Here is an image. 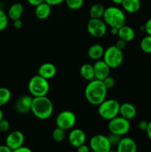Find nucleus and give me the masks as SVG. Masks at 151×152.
<instances>
[{
	"mask_svg": "<svg viewBox=\"0 0 151 152\" xmlns=\"http://www.w3.org/2000/svg\"><path fill=\"white\" fill-rule=\"evenodd\" d=\"M107 89L102 80L89 81L84 88V96L87 102L93 105H99L107 98Z\"/></svg>",
	"mask_w": 151,
	"mask_h": 152,
	"instance_id": "1",
	"label": "nucleus"
},
{
	"mask_svg": "<svg viewBox=\"0 0 151 152\" xmlns=\"http://www.w3.org/2000/svg\"><path fill=\"white\" fill-rule=\"evenodd\" d=\"M30 111L38 120H47L53 114V104L47 96L33 97Z\"/></svg>",
	"mask_w": 151,
	"mask_h": 152,
	"instance_id": "2",
	"label": "nucleus"
},
{
	"mask_svg": "<svg viewBox=\"0 0 151 152\" xmlns=\"http://www.w3.org/2000/svg\"><path fill=\"white\" fill-rule=\"evenodd\" d=\"M102 19L107 25L118 29L125 25L126 22L125 13L116 6H110L105 8Z\"/></svg>",
	"mask_w": 151,
	"mask_h": 152,
	"instance_id": "3",
	"label": "nucleus"
},
{
	"mask_svg": "<svg viewBox=\"0 0 151 152\" xmlns=\"http://www.w3.org/2000/svg\"><path fill=\"white\" fill-rule=\"evenodd\" d=\"M50 90L48 80L38 74L33 76L28 82V91L33 97L47 96Z\"/></svg>",
	"mask_w": 151,
	"mask_h": 152,
	"instance_id": "4",
	"label": "nucleus"
},
{
	"mask_svg": "<svg viewBox=\"0 0 151 152\" xmlns=\"http://www.w3.org/2000/svg\"><path fill=\"white\" fill-rule=\"evenodd\" d=\"M98 106L99 116L105 120L109 121L119 114L120 103L115 99H105Z\"/></svg>",
	"mask_w": 151,
	"mask_h": 152,
	"instance_id": "5",
	"label": "nucleus"
},
{
	"mask_svg": "<svg viewBox=\"0 0 151 152\" xmlns=\"http://www.w3.org/2000/svg\"><path fill=\"white\" fill-rule=\"evenodd\" d=\"M102 59L110 68H116L119 67L124 61L123 51L117 48L115 45L110 46L105 50Z\"/></svg>",
	"mask_w": 151,
	"mask_h": 152,
	"instance_id": "6",
	"label": "nucleus"
},
{
	"mask_svg": "<svg viewBox=\"0 0 151 152\" xmlns=\"http://www.w3.org/2000/svg\"><path fill=\"white\" fill-rule=\"evenodd\" d=\"M107 128L110 133L115 134L122 137L127 134L130 131V120H127L121 116H117L115 118L109 120Z\"/></svg>",
	"mask_w": 151,
	"mask_h": 152,
	"instance_id": "7",
	"label": "nucleus"
},
{
	"mask_svg": "<svg viewBox=\"0 0 151 152\" xmlns=\"http://www.w3.org/2000/svg\"><path fill=\"white\" fill-rule=\"evenodd\" d=\"M76 123V116L70 111H62L56 116V124L57 127L65 131L72 129Z\"/></svg>",
	"mask_w": 151,
	"mask_h": 152,
	"instance_id": "8",
	"label": "nucleus"
},
{
	"mask_svg": "<svg viewBox=\"0 0 151 152\" xmlns=\"http://www.w3.org/2000/svg\"><path fill=\"white\" fill-rule=\"evenodd\" d=\"M89 146L93 152H108L112 147L107 137L103 134L93 135L90 140Z\"/></svg>",
	"mask_w": 151,
	"mask_h": 152,
	"instance_id": "9",
	"label": "nucleus"
},
{
	"mask_svg": "<svg viewBox=\"0 0 151 152\" xmlns=\"http://www.w3.org/2000/svg\"><path fill=\"white\" fill-rule=\"evenodd\" d=\"M87 29L92 37L101 38L106 34L107 31V25L103 19L90 18L87 22Z\"/></svg>",
	"mask_w": 151,
	"mask_h": 152,
	"instance_id": "10",
	"label": "nucleus"
},
{
	"mask_svg": "<svg viewBox=\"0 0 151 152\" xmlns=\"http://www.w3.org/2000/svg\"><path fill=\"white\" fill-rule=\"evenodd\" d=\"M25 142V135L20 131H13L10 132L5 139V145L10 149H16L22 146Z\"/></svg>",
	"mask_w": 151,
	"mask_h": 152,
	"instance_id": "11",
	"label": "nucleus"
},
{
	"mask_svg": "<svg viewBox=\"0 0 151 152\" xmlns=\"http://www.w3.org/2000/svg\"><path fill=\"white\" fill-rule=\"evenodd\" d=\"M87 136L85 132L80 129H73L70 132L68 135V141L74 148H78L85 143Z\"/></svg>",
	"mask_w": 151,
	"mask_h": 152,
	"instance_id": "12",
	"label": "nucleus"
},
{
	"mask_svg": "<svg viewBox=\"0 0 151 152\" xmlns=\"http://www.w3.org/2000/svg\"><path fill=\"white\" fill-rule=\"evenodd\" d=\"M93 69H94L95 79L104 80L106 77L110 76L111 68L103 59H99L96 61V62L93 64Z\"/></svg>",
	"mask_w": 151,
	"mask_h": 152,
	"instance_id": "13",
	"label": "nucleus"
},
{
	"mask_svg": "<svg viewBox=\"0 0 151 152\" xmlns=\"http://www.w3.org/2000/svg\"><path fill=\"white\" fill-rule=\"evenodd\" d=\"M33 99V97L32 96L28 95H25L19 97L15 103V108L16 111L20 114H26L28 111H30Z\"/></svg>",
	"mask_w": 151,
	"mask_h": 152,
	"instance_id": "14",
	"label": "nucleus"
},
{
	"mask_svg": "<svg viewBox=\"0 0 151 152\" xmlns=\"http://www.w3.org/2000/svg\"><path fill=\"white\" fill-rule=\"evenodd\" d=\"M116 152H137L136 142L131 137H122L117 145Z\"/></svg>",
	"mask_w": 151,
	"mask_h": 152,
	"instance_id": "15",
	"label": "nucleus"
},
{
	"mask_svg": "<svg viewBox=\"0 0 151 152\" xmlns=\"http://www.w3.org/2000/svg\"><path fill=\"white\" fill-rule=\"evenodd\" d=\"M137 110L135 105L130 102H124L120 104L119 115L128 120H131L136 117Z\"/></svg>",
	"mask_w": 151,
	"mask_h": 152,
	"instance_id": "16",
	"label": "nucleus"
},
{
	"mask_svg": "<svg viewBox=\"0 0 151 152\" xmlns=\"http://www.w3.org/2000/svg\"><path fill=\"white\" fill-rule=\"evenodd\" d=\"M56 74V68L51 62H45L41 64L38 69V74L47 80H50L55 77Z\"/></svg>",
	"mask_w": 151,
	"mask_h": 152,
	"instance_id": "17",
	"label": "nucleus"
},
{
	"mask_svg": "<svg viewBox=\"0 0 151 152\" xmlns=\"http://www.w3.org/2000/svg\"><path fill=\"white\" fill-rule=\"evenodd\" d=\"M34 12L37 19L44 20L47 19L51 13V6L44 1L38 5L36 6Z\"/></svg>",
	"mask_w": 151,
	"mask_h": 152,
	"instance_id": "18",
	"label": "nucleus"
},
{
	"mask_svg": "<svg viewBox=\"0 0 151 152\" xmlns=\"http://www.w3.org/2000/svg\"><path fill=\"white\" fill-rule=\"evenodd\" d=\"M24 11V7L20 2L13 3L10 6L7 10V16L12 21L21 19Z\"/></svg>",
	"mask_w": 151,
	"mask_h": 152,
	"instance_id": "19",
	"label": "nucleus"
},
{
	"mask_svg": "<svg viewBox=\"0 0 151 152\" xmlns=\"http://www.w3.org/2000/svg\"><path fill=\"white\" fill-rule=\"evenodd\" d=\"M105 48L100 44H93L90 46L87 50V55L92 60L97 61L103 57Z\"/></svg>",
	"mask_w": 151,
	"mask_h": 152,
	"instance_id": "20",
	"label": "nucleus"
},
{
	"mask_svg": "<svg viewBox=\"0 0 151 152\" xmlns=\"http://www.w3.org/2000/svg\"><path fill=\"white\" fill-rule=\"evenodd\" d=\"M135 31L130 26L123 25L120 28H118V39L125 41L126 42H131L135 38Z\"/></svg>",
	"mask_w": 151,
	"mask_h": 152,
	"instance_id": "21",
	"label": "nucleus"
},
{
	"mask_svg": "<svg viewBox=\"0 0 151 152\" xmlns=\"http://www.w3.org/2000/svg\"><path fill=\"white\" fill-rule=\"evenodd\" d=\"M121 6L127 13H136L140 10L142 4L140 0H123Z\"/></svg>",
	"mask_w": 151,
	"mask_h": 152,
	"instance_id": "22",
	"label": "nucleus"
},
{
	"mask_svg": "<svg viewBox=\"0 0 151 152\" xmlns=\"http://www.w3.org/2000/svg\"><path fill=\"white\" fill-rule=\"evenodd\" d=\"M80 74L81 77L87 81H91L94 80L95 75L93 65L89 63L83 64L80 68Z\"/></svg>",
	"mask_w": 151,
	"mask_h": 152,
	"instance_id": "23",
	"label": "nucleus"
},
{
	"mask_svg": "<svg viewBox=\"0 0 151 152\" xmlns=\"http://www.w3.org/2000/svg\"><path fill=\"white\" fill-rule=\"evenodd\" d=\"M105 7L101 3H96L90 7L89 14L92 19H102L105 13Z\"/></svg>",
	"mask_w": 151,
	"mask_h": 152,
	"instance_id": "24",
	"label": "nucleus"
},
{
	"mask_svg": "<svg viewBox=\"0 0 151 152\" xmlns=\"http://www.w3.org/2000/svg\"><path fill=\"white\" fill-rule=\"evenodd\" d=\"M11 98V92L7 88L0 87V108L6 105Z\"/></svg>",
	"mask_w": 151,
	"mask_h": 152,
	"instance_id": "25",
	"label": "nucleus"
},
{
	"mask_svg": "<svg viewBox=\"0 0 151 152\" xmlns=\"http://www.w3.org/2000/svg\"><path fill=\"white\" fill-rule=\"evenodd\" d=\"M66 131L56 126L52 132V138L56 142H61L65 140L66 136Z\"/></svg>",
	"mask_w": 151,
	"mask_h": 152,
	"instance_id": "26",
	"label": "nucleus"
},
{
	"mask_svg": "<svg viewBox=\"0 0 151 152\" xmlns=\"http://www.w3.org/2000/svg\"><path fill=\"white\" fill-rule=\"evenodd\" d=\"M140 48L145 53L151 54V35H147L141 40Z\"/></svg>",
	"mask_w": 151,
	"mask_h": 152,
	"instance_id": "27",
	"label": "nucleus"
},
{
	"mask_svg": "<svg viewBox=\"0 0 151 152\" xmlns=\"http://www.w3.org/2000/svg\"><path fill=\"white\" fill-rule=\"evenodd\" d=\"M67 7L73 10H78L83 6L84 0H65Z\"/></svg>",
	"mask_w": 151,
	"mask_h": 152,
	"instance_id": "28",
	"label": "nucleus"
},
{
	"mask_svg": "<svg viewBox=\"0 0 151 152\" xmlns=\"http://www.w3.org/2000/svg\"><path fill=\"white\" fill-rule=\"evenodd\" d=\"M8 16L3 10L0 9V31H2L7 28L8 25Z\"/></svg>",
	"mask_w": 151,
	"mask_h": 152,
	"instance_id": "29",
	"label": "nucleus"
},
{
	"mask_svg": "<svg viewBox=\"0 0 151 152\" xmlns=\"http://www.w3.org/2000/svg\"><path fill=\"white\" fill-rule=\"evenodd\" d=\"M107 137L108 140H109L111 146H117L118 144L119 143V142L121 141L122 137L119 136V135H117L115 134L110 133L108 134Z\"/></svg>",
	"mask_w": 151,
	"mask_h": 152,
	"instance_id": "30",
	"label": "nucleus"
},
{
	"mask_svg": "<svg viewBox=\"0 0 151 152\" xmlns=\"http://www.w3.org/2000/svg\"><path fill=\"white\" fill-rule=\"evenodd\" d=\"M102 81H103L104 84H105V87L107 88V90L108 89H110L112 88H113L115 84V79L113 77H111V76H108L107 77H106V78L104 80H102Z\"/></svg>",
	"mask_w": 151,
	"mask_h": 152,
	"instance_id": "31",
	"label": "nucleus"
},
{
	"mask_svg": "<svg viewBox=\"0 0 151 152\" xmlns=\"http://www.w3.org/2000/svg\"><path fill=\"white\" fill-rule=\"evenodd\" d=\"M10 123L7 120H4V118L0 121V132L5 133L10 130Z\"/></svg>",
	"mask_w": 151,
	"mask_h": 152,
	"instance_id": "32",
	"label": "nucleus"
},
{
	"mask_svg": "<svg viewBox=\"0 0 151 152\" xmlns=\"http://www.w3.org/2000/svg\"><path fill=\"white\" fill-rule=\"evenodd\" d=\"M126 45H127V42H126L125 41L118 39V40H117L116 42H115V46L117 48H118L119 50H122L123 51V50L126 48Z\"/></svg>",
	"mask_w": 151,
	"mask_h": 152,
	"instance_id": "33",
	"label": "nucleus"
},
{
	"mask_svg": "<svg viewBox=\"0 0 151 152\" xmlns=\"http://www.w3.org/2000/svg\"><path fill=\"white\" fill-rule=\"evenodd\" d=\"M148 123H149V122H147V120H141L139 124H138V128H139V130L146 132L147 129Z\"/></svg>",
	"mask_w": 151,
	"mask_h": 152,
	"instance_id": "34",
	"label": "nucleus"
},
{
	"mask_svg": "<svg viewBox=\"0 0 151 152\" xmlns=\"http://www.w3.org/2000/svg\"><path fill=\"white\" fill-rule=\"evenodd\" d=\"M144 25V32H146L147 35H151V18H150Z\"/></svg>",
	"mask_w": 151,
	"mask_h": 152,
	"instance_id": "35",
	"label": "nucleus"
},
{
	"mask_svg": "<svg viewBox=\"0 0 151 152\" xmlns=\"http://www.w3.org/2000/svg\"><path fill=\"white\" fill-rule=\"evenodd\" d=\"M44 1L48 4H50L51 7H53V6L59 5L62 3H63L65 0H44Z\"/></svg>",
	"mask_w": 151,
	"mask_h": 152,
	"instance_id": "36",
	"label": "nucleus"
},
{
	"mask_svg": "<svg viewBox=\"0 0 151 152\" xmlns=\"http://www.w3.org/2000/svg\"><path fill=\"white\" fill-rule=\"evenodd\" d=\"M77 148V152H90V148L89 145H86L85 143L78 146Z\"/></svg>",
	"mask_w": 151,
	"mask_h": 152,
	"instance_id": "37",
	"label": "nucleus"
},
{
	"mask_svg": "<svg viewBox=\"0 0 151 152\" xmlns=\"http://www.w3.org/2000/svg\"><path fill=\"white\" fill-rule=\"evenodd\" d=\"M13 28L16 30H19L22 28L23 26V22L21 20V19H16V20L13 21Z\"/></svg>",
	"mask_w": 151,
	"mask_h": 152,
	"instance_id": "38",
	"label": "nucleus"
},
{
	"mask_svg": "<svg viewBox=\"0 0 151 152\" xmlns=\"http://www.w3.org/2000/svg\"><path fill=\"white\" fill-rule=\"evenodd\" d=\"M12 152H33V151L30 148H28V147L22 145V146L19 147V148H16V149L13 150Z\"/></svg>",
	"mask_w": 151,
	"mask_h": 152,
	"instance_id": "39",
	"label": "nucleus"
},
{
	"mask_svg": "<svg viewBox=\"0 0 151 152\" xmlns=\"http://www.w3.org/2000/svg\"><path fill=\"white\" fill-rule=\"evenodd\" d=\"M27 1H28V4H30V5L32 6H34V7H36V6L38 5V4H40L41 3L44 2V0H26Z\"/></svg>",
	"mask_w": 151,
	"mask_h": 152,
	"instance_id": "40",
	"label": "nucleus"
},
{
	"mask_svg": "<svg viewBox=\"0 0 151 152\" xmlns=\"http://www.w3.org/2000/svg\"><path fill=\"white\" fill-rule=\"evenodd\" d=\"M0 152H12V150L6 145H0Z\"/></svg>",
	"mask_w": 151,
	"mask_h": 152,
	"instance_id": "41",
	"label": "nucleus"
},
{
	"mask_svg": "<svg viewBox=\"0 0 151 152\" xmlns=\"http://www.w3.org/2000/svg\"><path fill=\"white\" fill-rule=\"evenodd\" d=\"M146 133L147 135L148 138L150 139V140L151 141V121L149 122L148 123V126H147V129L146 130Z\"/></svg>",
	"mask_w": 151,
	"mask_h": 152,
	"instance_id": "42",
	"label": "nucleus"
},
{
	"mask_svg": "<svg viewBox=\"0 0 151 152\" xmlns=\"http://www.w3.org/2000/svg\"><path fill=\"white\" fill-rule=\"evenodd\" d=\"M118 29L116 28H110V34L113 36L118 35Z\"/></svg>",
	"mask_w": 151,
	"mask_h": 152,
	"instance_id": "43",
	"label": "nucleus"
},
{
	"mask_svg": "<svg viewBox=\"0 0 151 152\" xmlns=\"http://www.w3.org/2000/svg\"><path fill=\"white\" fill-rule=\"evenodd\" d=\"M112 1L113 4H116V5H119V4L121 5V4L123 2V0H112Z\"/></svg>",
	"mask_w": 151,
	"mask_h": 152,
	"instance_id": "44",
	"label": "nucleus"
},
{
	"mask_svg": "<svg viewBox=\"0 0 151 152\" xmlns=\"http://www.w3.org/2000/svg\"><path fill=\"white\" fill-rule=\"evenodd\" d=\"M3 117H4V114H3V112H2V111H1V108H0V121L2 120Z\"/></svg>",
	"mask_w": 151,
	"mask_h": 152,
	"instance_id": "45",
	"label": "nucleus"
},
{
	"mask_svg": "<svg viewBox=\"0 0 151 152\" xmlns=\"http://www.w3.org/2000/svg\"><path fill=\"white\" fill-rule=\"evenodd\" d=\"M108 152H116V151H113V150H110Z\"/></svg>",
	"mask_w": 151,
	"mask_h": 152,
	"instance_id": "46",
	"label": "nucleus"
},
{
	"mask_svg": "<svg viewBox=\"0 0 151 152\" xmlns=\"http://www.w3.org/2000/svg\"><path fill=\"white\" fill-rule=\"evenodd\" d=\"M68 152H69V151H68Z\"/></svg>",
	"mask_w": 151,
	"mask_h": 152,
	"instance_id": "47",
	"label": "nucleus"
}]
</instances>
